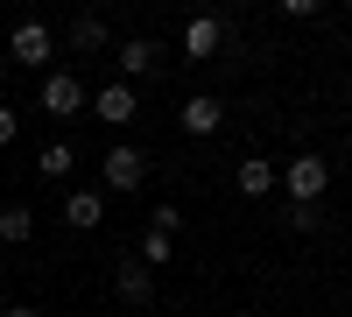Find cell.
<instances>
[{"label":"cell","instance_id":"cell-1","mask_svg":"<svg viewBox=\"0 0 352 317\" xmlns=\"http://www.w3.org/2000/svg\"><path fill=\"white\" fill-rule=\"evenodd\" d=\"M36 106L50 113V120H78V113L92 106V92H85V78H78V71H43V92H36Z\"/></svg>","mask_w":352,"mask_h":317},{"label":"cell","instance_id":"cell-2","mask_svg":"<svg viewBox=\"0 0 352 317\" xmlns=\"http://www.w3.org/2000/svg\"><path fill=\"white\" fill-rule=\"evenodd\" d=\"M282 190L296 197V205H324V190H331V162L324 155H296L282 169Z\"/></svg>","mask_w":352,"mask_h":317},{"label":"cell","instance_id":"cell-3","mask_svg":"<svg viewBox=\"0 0 352 317\" xmlns=\"http://www.w3.org/2000/svg\"><path fill=\"white\" fill-rule=\"evenodd\" d=\"M113 64H120V85L162 78V43H155V36H127V43H113Z\"/></svg>","mask_w":352,"mask_h":317},{"label":"cell","instance_id":"cell-4","mask_svg":"<svg viewBox=\"0 0 352 317\" xmlns=\"http://www.w3.org/2000/svg\"><path fill=\"white\" fill-rule=\"evenodd\" d=\"M8 56H14L21 71H43L50 56H56V36H50L43 21H14V36H8Z\"/></svg>","mask_w":352,"mask_h":317},{"label":"cell","instance_id":"cell-5","mask_svg":"<svg viewBox=\"0 0 352 317\" xmlns=\"http://www.w3.org/2000/svg\"><path fill=\"white\" fill-rule=\"evenodd\" d=\"M99 177H106V190H141V177H148V155H141L134 141H120V149H106Z\"/></svg>","mask_w":352,"mask_h":317},{"label":"cell","instance_id":"cell-6","mask_svg":"<svg viewBox=\"0 0 352 317\" xmlns=\"http://www.w3.org/2000/svg\"><path fill=\"white\" fill-rule=\"evenodd\" d=\"M113 296H120V310H141V317H148V303H155V268L120 261V268H113Z\"/></svg>","mask_w":352,"mask_h":317},{"label":"cell","instance_id":"cell-7","mask_svg":"<svg viewBox=\"0 0 352 317\" xmlns=\"http://www.w3.org/2000/svg\"><path fill=\"white\" fill-rule=\"evenodd\" d=\"M85 113H99L106 127H127L134 113H141V99H134V85H120V78H113V85H99V92H92V106H85Z\"/></svg>","mask_w":352,"mask_h":317},{"label":"cell","instance_id":"cell-8","mask_svg":"<svg viewBox=\"0 0 352 317\" xmlns=\"http://www.w3.org/2000/svg\"><path fill=\"white\" fill-rule=\"evenodd\" d=\"M176 127H184L190 141H204V134H219V127H226V106H219L212 92H197V99H184V113H176Z\"/></svg>","mask_w":352,"mask_h":317},{"label":"cell","instance_id":"cell-9","mask_svg":"<svg viewBox=\"0 0 352 317\" xmlns=\"http://www.w3.org/2000/svg\"><path fill=\"white\" fill-rule=\"evenodd\" d=\"M71 50H78V56L113 50V21H106V14H92V8H85V14H71Z\"/></svg>","mask_w":352,"mask_h":317},{"label":"cell","instance_id":"cell-10","mask_svg":"<svg viewBox=\"0 0 352 317\" xmlns=\"http://www.w3.org/2000/svg\"><path fill=\"white\" fill-rule=\"evenodd\" d=\"M219 43H226V21H219V14H190V21H184V56L204 64V56H219Z\"/></svg>","mask_w":352,"mask_h":317},{"label":"cell","instance_id":"cell-11","mask_svg":"<svg viewBox=\"0 0 352 317\" xmlns=\"http://www.w3.org/2000/svg\"><path fill=\"white\" fill-rule=\"evenodd\" d=\"M275 184H282V169H275L268 155H247L240 169H232V190H240V197H268Z\"/></svg>","mask_w":352,"mask_h":317},{"label":"cell","instance_id":"cell-12","mask_svg":"<svg viewBox=\"0 0 352 317\" xmlns=\"http://www.w3.org/2000/svg\"><path fill=\"white\" fill-rule=\"evenodd\" d=\"M64 226H78V233L106 226V197H99V190H71V197H64Z\"/></svg>","mask_w":352,"mask_h":317},{"label":"cell","instance_id":"cell-13","mask_svg":"<svg viewBox=\"0 0 352 317\" xmlns=\"http://www.w3.org/2000/svg\"><path fill=\"white\" fill-rule=\"evenodd\" d=\"M28 240H36V212L8 205V212H0V247H28Z\"/></svg>","mask_w":352,"mask_h":317},{"label":"cell","instance_id":"cell-14","mask_svg":"<svg viewBox=\"0 0 352 317\" xmlns=\"http://www.w3.org/2000/svg\"><path fill=\"white\" fill-rule=\"evenodd\" d=\"M134 261H141V268H155V275H162V268L176 261V240H169V233H141V254H134Z\"/></svg>","mask_w":352,"mask_h":317},{"label":"cell","instance_id":"cell-15","mask_svg":"<svg viewBox=\"0 0 352 317\" xmlns=\"http://www.w3.org/2000/svg\"><path fill=\"white\" fill-rule=\"evenodd\" d=\"M71 162H78V155H71V141H50L36 169H43V184H56V177H71Z\"/></svg>","mask_w":352,"mask_h":317},{"label":"cell","instance_id":"cell-16","mask_svg":"<svg viewBox=\"0 0 352 317\" xmlns=\"http://www.w3.org/2000/svg\"><path fill=\"white\" fill-rule=\"evenodd\" d=\"M317 219H324L317 205H289V233H317Z\"/></svg>","mask_w":352,"mask_h":317},{"label":"cell","instance_id":"cell-17","mask_svg":"<svg viewBox=\"0 0 352 317\" xmlns=\"http://www.w3.org/2000/svg\"><path fill=\"white\" fill-rule=\"evenodd\" d=\"M176 226H184V212H176V205H155V219H148V233H169V240H176Z\"/></svg>","mask_w":352,"mask_h":317},{"label":"cell","instance_id":"cell-18","mask_svg":"<svg viewBox=\"0 0 352 317\" xmlns=\"http://www.w3.org/2000/svg\"><path fill=\"white\" fill-rule=\"evenodd\" d=\"M14 134H21V113H14V106H0V149H14Z\"/></svg>","mask_w":352,"mask_h":317},{"label":"cell","instance_id":"cell-19","mask_svg":"<svg viewBox=\"0 0 352 317\" xmlns=\"http://www.w3.org/2000/svg\"><path fill=\"white\" fill-rule=\"evenodd\" d=\"M0 317H50V310H43V303H8Z\"/></svg>","mask_w":352,"mask_h":317},{"label":"cell","instance_id":"cell-20","mask_svg":"<svg viewBox=\"0 0 352 317\" xmlns=\"http://www.w3.org/2000/svg\"><path fill=\"white\" fill-rule=\"evenodd\" d=\"M240 317H268V310H240Z\"/></svg>","mask_w":352,"mask_h":317},{"label":"cell","instance_id":"cell-21","mask_svg":"<svg viewBox=\"0 0 352 317\" xmlns=\"http://www.w3.org/2000/svg\"><path fill=\"white\" fill-rule=\"evenodd\" d=\"M113 317H141V310H113Z\"/></svg>","mask_w":352,"mask_h":317}]
</instances>
